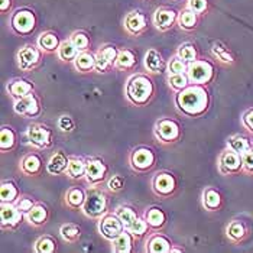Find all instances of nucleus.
Returning a JSON list of instances; mask_svg holds the SVG:
<instances>
[{
  "instance_id": "obj_1",
  "label": "nucleus",
  "mask_w": 253,
  "mask_h": 253,
  "mask_svg": "<svg viewBox=\"0 0 253 253\" xmlns=\"http://www.w3.org/2000/svg\"><path fill=\"white\" fill-rule=\"evenodd\" d=\"M175 103L182 115L198 117L207 112L210 104V94L203 84L191 83L184 90L176 91Z\"/></svg>"
},
{
  "instance_id": "obj_2",
  "label": "nucleus",
  "mask_w": 253,
  "mask_h": 253,
  "mask_svg": "<svg viewBox=\"0 0 253 253\" xmlns=\"http://www.w3.org/2000/svg\"><path fill=\"white\" fill-rule=\"evenodd\" d=\"M154 83L145 74H135L127 80L126 97L135 106H145L154 97Z\"/></svg>"
},
{
  "instance_id": "obj_3",
  "label": "nucleus",
  "mask_w": 253,
  "mask_h": 253,
  "mask_svg": "<svg viewBox=\"0 0 253 253\" xmlns=\"http://www.w3.org/2000/svg\"><path fill=\"white\" fill-rule=\"evenodd\" d=\"M9 25L18 35H22V37L31 35L37 28V18H35L34 10L26 9V7L15 10L10 16Z\"/></svg>"
},
{
  "instance_id": "obj_4",
  "label": "nucleus",
  "mask_w": 253,
  "mask_h": 253,
  "mask_svg": "<svg viewBox=\"0 0 253 253\" xmlns=\"http://www.w3.org/2000/svg\"><path fill=\"white\" fill-rule=\"evenodd\" d=\"M84 214L90 218H98L107 213V197L103 191L91 190L84 201V206L81 207Z\"/></svg>"
},
{
  "instance_id": "obj_5",
  "label": "nucleus",
  "mask_w": 253,
  "mask_h": 253,
  "mask_svg": "<svg viewBox=\"0 0 253 253\" xmlns=\"http://www.w3.org/2000/svg\"><path fill=\"white\" fill-rule=\"evenodd\" d=\"M190 81L194 84H209L214 77V65L206 59H195L194 62L188 64L187 71Z\"/></svg>"
},
{
  "instance_id": "obj_6",
  "label": "nucleus",
  "mask_w": 253,
  "mask_h": 253,
  "mask_svg": "<svg viewBox=\"0 0 253 253\" xmlns=\"http://www.w3.org/2000/svg\"><path fill=\"white\" fill-rule=\"evenodd\" d=\"M218 169L224 175H237L243 172L242 155L227 146L218 158Z\"/></svg>"
},
{
  "instance_id": "obj_7",
  "label": "nucleus",
  "mask_w": 253,
  "mask_h": 253,
  "mask_svg": "<svg viewBox=\"0 0 253 253\" xmlns=\"http://www.w3.org/2000/svg\"><path fill=\"white\" fill-rule=\"evenodd\" d=\"M125 224L123 221L117 217L116 213H106L103 217H100L98 221V232L106 239V240H115L117 236L125 232Z\"/></svg>"
},
{
  "instance_id": "obj_8",
  "label": "nucleus",
  "mask_w": 253,
  "mask_h": 253,
  "mask_svg": "<svg viewBox=\"0 0 253 253\" xmlns=\"http://www.w3.org/2000/svg\"><path fill=\"white\" fill-rule=\"evenodd\" d=\"M155 136L162 143H174L181 136V127L172 119H159L155 125Z\"/></svg>"
},
{
  "instance_id": "obj_9",
  "label": "nucleus",
  "mask_w": 253,
  "mask_h": 253,
  "mask_svg": "<svg viewBox=\"0 0 253 253\" xmlns=\"http://www.w3.org/2000/svg\"><path fill=\"white\" fill-rule=\"evenodd\" d=\"M26 136L31 145H34L38 149H46L52 145V133L45 125L34 123L28 127Z\"/></svg>"
},
{
  "instance_id": "obj_10",
  "label": "nucleus",
  "mask_w": 253,
  "mask_h": 253,
  "mask_svg": "<svg viewBox=\"0 0 253 253\" xmlns=\"http://www.w3.org/2000/svg\"><path fill=\"white\" fill-rule=\"evenodd\" d=\"M155 154L151 148L140 146L136 148L130 155V165L137 172H143L151 169L155 165Z\"/></svg>"
},
{
  "instance_id": "obj_11",
  "label": "nucleus",
  "mask_w": 253,
  "mask_h": 253,
  "mask_svg": "<svg viewBox=\"0 0 253 253\" xmlns=\"http://www.w3.org/2000/svg\"><path fill=\"white\" fill-rule=\"evenodd\" d=\"M23 213L18 209L15 203H1L0 207V223L3 229H15L18 227L22 220Z\"/></svg>"
},
{
  "instance_id": "obj_12",
  "label": "nucleus",
  "mask_w": 253,
  "mask_h": 253,
  "mask_svg": "<svg viewBox=\"0 0 253 253\" xmlns=\"http://www.w3.org/2000/svg\"><path fill=\"white\" fill-rule=\"evenodd\" d=\"M13 109L18 115L25 117H37L41 115V103L34 93L16 98Z\"/></svg>"
},
{
  "instance_id": "obj_13",
  "label": "nucleus",
  "mask_w": 253,
  "mask_h": 253,
  "mask_svg": "<svg viewBox=\"0 0 253 253\" xmlns=\"http://www.w3.org/2000/svg\"><path fill=\"white\" fill-rule=\"evenodd\" d=\"M85 162H87V168H85L84 178L87 179L90 185H97L107 175V171H109L107 165L100 158H90Z\"/></svg>"
},
{
  "instance_id": "obj_14",
  "label": "nucleus",
  "mask_w": 253,
  "mask_h": 253,
  "mask_svg": "<svg viewBox=\"0 0 253 253\" xmlns=\"http://www.w3.org/2000/svg\"><path fill=\"white\" fill-rule=\"evenodd\" d=\"M176 188L175 176L171 172H159L152 179V190L159 197H171Z\"/></svg>"
},
{
  "instance_id": "obj_15",
  "label": "nucleus",
  "mask_w": 253,
  "mask_h": 253,
  "mask_svg": "<svg viewBox=\"0 0 253 253\" xmlns=\"http://www.w3.org/2000/svg\"><path fill=\"white\" fill-rule=\"evenodd\" d=\"M41 52H42V49L39 48L38 45L37 46L35 45H25V46H22L19 49V52H18V57H16L20 70L28 71V70L35 68L39 64V61H41Z\"/></svg>"
},
{
  "instance_id": "obj_16",
  "label": "nucleus",
  "mask_w": 253,
  "mask_h": 253,
  "mask_svg": "<svg viewBox=\"0 0 253 253\" xmlns=\"http://www.w3.org/2000/svg\"><path fill=\"white\" fill-rule=\"evenodd\" d=\"M176 20H178V13L171 7H159V9H156L155 13H154V18H152V22H154L156 29L162 31V32L171 29L175 25Z\"/></svg>"
},
{
  "instance_id": "obj_17",
  "label": "nucleus",
  "mask_w": 253,
  "mask_h": 253,
  "mask_svg": "<svg viewBox=\"0 0 253 253\" xmlns=\"http://www.w3.org/2000/svg\"><path fill=\"white\" fill-rule=\"evenodd\" d=\"M123 25L130 35H140L146 29V18L142 12L132 10L126 15Z\"/></svg>"
},
{
  "instance_id": "obj_18",
  "label": "nucleus",
  "mask_w": 253,
  "mask_h": 253,
  "mask_svg": "<svg viewBox=\"0 0 253 253\" xmlns=\"http://www.w3.org/2000/svg\"><path fill=\"white\" fill-rule=\"evenodd\" d=\"M34 88H35L34 83H31V81H28V80H25V78L12 80V81H9V84H7V93L10 94V97H13L15 100H16V98L23 97V96H26V94L34 93Z\"/></svg>"
},
{
  "instance_id": "obj_19",
  "label": "nucleus",
  "mask_w": 253,
  "mask_h": 253,
  "mask_svg": "<svg viewBox=\"0 0 253 253\" xmlns=\"http://www.w3.org/2000/svg\"><path fill=\"white\" fill-rule=\"evenodd\" d=\"M226 234H227L230 242L242 243L248 237V234H249L248 224L243 220H232L227 224V227H226Z\"/></svg>"
},
{
  "instance_id": "obj_20",
  "label": "nucleus",
  "mask_w": 253,
  "mask_h": 253,
  "mask_svg": "<svg viewBox=\"0 0 253 253\" xmlns=\"http://www.w3.org/2000/svg\"><path fill=\"white\" fill-rule=\"evenodd\" d=\"M68 164H70V158H67L64 152H55L49 158V161L46 164V172L51 175L64 174V172H67Z\"/></svg>"
},
{
  "instance_id": "obj_21",
  "label": "nucleus",
  "mask_w": 253,
  "mask_h": 253,
  "mask_svg": "<svg viewBox=\"0 0 253 253\" xmlns=\"http://www.w3.org/2000/svg\"><path fill=\"white\" fill-rule=\"evenodd\" d=\"M133 239L135 236L130 233L127 229H125L123 233H120L115 240H112L113 252L116 253H130L133 249Z\"/></svg>"
},
{
  "instance_id": "obj_22",
  "label": "nucleus",
  "mask_w": 253,
  "mask_h": 253,
  "mask_svg": "<svg viewBox=\"0 0 253 253\" xmlns=\"http://www.w3.org/2000/svg\"><path fill=\"white\" fill-rule=\"evenodd\" d=\"M145 67L149 73H162L165 70V61L162 58L161 52H158L156 49H149L145 54Z\"/></svg>"
},
{
  "instance_id": "obj_23",
  "label": "nucleus",
  "mask_w": 253,
  "mask_h": 253,
  "mask_svg": "<svg viewBox=\"0 0 253 253\" xmlns=\"http://www.w3.org/2000/svg\"><path fill=\"white\" fill-rule=\"evenodd\" d=\"M73 62L80 73H88L91 70H96V55L88 51H80Z\"/></svg>"
},
{
  "instance_id": "obj_24",
  "label": "nucleus",
  "mask_w": 253,
  "mask_h": 253,
  "mask_svg": "<svg viewBox=\"0 0 253 253\" xmlns=\"http://www.w3.org/2000/svg\"><path fill=\"white\" fill-rule=\"evenodd\" d=\"M146 249L151 253H171V251H172V243L165 236L155 234V236H152L149 239Z\"/></svg>"
},
{
  "instance_id": "obj_25",
  "label": "nucleus",
  "mask_w": 253,
  "mask_h": 253,
  "mask_svg": "<svg viewBox=\"0 0 253 253\" xmlns=\"http://www.w3.org/2000/svg\"><path fill=\"white\" fill-rule=\"evenodd\" d=\"M37 45L42 49V52H55V51H58L61 42H59L57 34L48 31V32H43L39 35Z\"/></svg>"
},
{
  "instance_id": "obj_26",
  "label": "nucleus",
  "mask_w": 253,
  "mask_h": 253,
  "mask_svg": "<svg viewBox=\"0 0 253 253\" xmlns=\"http://www.w3.org/2000/svg\"><path fill=\"white\" fill-rule=\"evenodd\" d=\"M178 25H179V28L181 29H184V31H193L197 28V25H198V15L193 12L190 7H184L179 13H178Z\"/></svg>"
},
{
  "instance_id": "obj_27",
  "label": "nucleus",
  "mask_w": 253,
  "mask_h": 253,
  "mask_svg": "<svg viewBox=\"0 0 253 253\" xmlns=\"http://www.w3.org/2000/svg\"><path fill=\"white\" fill-rule=\"evenodd\" d=\"M221 194L214 190V188H206L203 193V206L206 207V210L209 211H217L221 207Z\"/></svg>"
},
{
  "instance_id": "obj_28",
  "label": "nucleus",
  "mask_w": 253,
  "mask_h": 253,
  "mask_svg": "<svg viewBox=\"0 0 253 253\" xmlns=\"http://www.w3.org/2000/svg\"><path fill=\"white\" fill-rule=\"evenodd\" d=\"M19 200V188L13 181H3L0 187L1 203H16Z\"/></svg>"
},
{
  "instance_id": "obj_29",
  "label": "nucleus",
  "mask_w": 253,
  "mask_h": 253,
  "mask_svg": "<svg viewBox=\"0 0 253 253\" xmlns=\"http://www.w3.org/2000/svg\"><path fill=\"white\" fill-rule=\"evenodd\" d=\"M145 218L149 224L151 229L154 230H158V229H162L165 221H167V215L165 213L159 209V207H152L149 209L146 213H145Z\"/></svg>"
},
{
  "instance_id": "obj_30",
  "label": "nucleus",
  "mask_w": 253,
  "mask_h": 253,
  "mask_svg": "<svg viewBox=\"0 0 253 253\" xmlns=\"http://www.w3.org/2000/svg\"><path fill=\"white\" fill-rule=\"evenodd\" d=\"M20 167H22V172H25L28 175H37L42 168V161L37 154H29L23 158Z\"/></svg>"
},
{
  "instance_id": "obj_31",
  "label": "nucleus",
  "mask_w": 253,
  "mask_h": 253,
  "mask_svg": "<svg viewBox=\"0 0 253 253\" xmlns=\"http://www.w3.org/2000/svg\"><path fill=\"white\" fill-rule=\"evenodd\" d=\"M85 168H87V162L83 158H70V164L67 168V175L73 179H80L83 176H85Z\"/></svg>"
},
{
  "instance_id": "obj_32",
  "label": "nucleus",
  "mask_w": 253,
  "mask_h": 253,
  "mask_svg": "<svg viewBox=\"0 0 253 253\" xmlns=\"http://www.w3.org/2000/svg\"><path fill=\"white\" fill-rule=\"evenodd\" d=\"M227 146H229L230 149L236 151V152H239L240 155H242V154H245L246 151L252 149V143H251L249 137H246L245 135H240V133H237V135H233V136L229 137V140H227Z\"/></svg>"
},
{
  "instance_id": "obj_33",
  "label": "nucleus",
  "mask_w": 253,
  "mask_h": 253,
  "mask_svg": "<svg viewBox=\"0 0 253 253\" xmlns=\"http://www.w3.org/2000/svg\"><path fill=\"white\" fill-rule=\"evenodd\" d=\"M26 218L34 226H42L48 218V209L43 204H35L32 210L26 214Z\"/></svg>"
},
{
  "instance_id": "obj_34",
  "label": "nucleus",
  "mask_w": 253,
  "mask_h": 253,
  "mask_svg": "<svg viewBox=\"0 0 253 253\" xmlns=\"http://www.w3.org/2000/svg\"><path fill=\"white\" fill-rule=\"evenodd\" d=\"M135 64H136V57L130 49L119 51L115 68H117V70H130V68L135 67Z\"/></svg>"
},
{
  "instance_id": "obj_35",
  "label": "nucleus",
  "mask_w": 253,
  "mask_h": 253,
  "mask_svg": "<svg viewBox=\"0 0 253 253\" xmlns=\"http://www.w3.org/2000/svg\"><path fill=\"white\" fill-rule=\"evenodd\" d=\"M78 52H80V51L76 48V45L71 42V39H68V41H62V42H61V45H59L58 51H57L58 58L62 59V61H67V62L74 61L76 57L78 55Z\"/></svg>"
},
{
  "instance_id": "obj_36",
  "label": "nucleus",
  "mask_w": 253,
  "mask_h": 253,
  "mask_svg": "<svg viewBox=\"0 0 253 253\" xmlns=\"http://www.w3.org/2000/svg\"><path fill=\"white\" fill-rule=\"evenodd\" d=\"M15 143H16V135H15L13 129L9 126H3L0 130V149H1V152L13 149Z\"/></svg>"
},
{
  "instance_id": "obj_37",
  "label": "nucleus",
  "mask_w": 253,
  "mask_h": 253,
  "mask_svg": "<svg viewBox=\"0 0 253 253\" xmlns=\"http://www.w3.org/2000/svg\"><path fill=\"white\" fill-rule=\"evenodd\" d=\"M211 54H213L220 62H223V64H229V65H230V64H233L234 62V57L232 55V52H230L221 42H214V43L211 45Z\"/></svg>"
},
{
  "instance_id": "obj_38",
  "label": "nucleus",
  "mask_w": 253,
  "mask_h": 253,
  "mask_svg": "<svg viewBox=\"0 0 253 253\" xmlns=\"http://www.w3.org/2000/svg\"><path fill=\"white\" fill-rule=\"evenodd\" d=\"M85 197L87 194L84 193V190L78 188V187H74L71 188L68 193H67V204L71 207V209H80L84 206V201H85Z\"/></svg>"
},
{
  "instance_id": "obj_39",
  "label": "nucleus",
  "mask_w": 253,
  "mask_h": 253,
  "mask_svg": "<svg viewBox=\"0 0 253 253\" xmlns=\"http://www.w3.org/2000/svg\"><path fill=\"white\" fill-rule=\"evenodd\" d=\"M176 55L181 59H184L187 64H191V62H194L195 59H198L197 48L191 42H185V43L179 45V48L176 51Z\"/></svg>"
},
{
  "instance_id": "obj_40",
  "label": "nucleus",
  "mask_w": 253,
  "mask_h": 253,
  "mask_svg": "<svg viewBox=\"0 0 253 253\" xmlns=\"http://www.w3.org/2000/svg\"><path fill=\"white\" fill-rule=\"evenodd\" d=\"M57 251V240L51 236H42L35 243V252L54 253Z\"/></svg>"
},
{
  "instance_id": "obj_41",
  "label": "nucleus",
  "mask_w": 253,
  "mask_h": 253,
  "mask_svg": "<svg viewBox=\"0 0 253 253\" xmlns=\"http://www.w3.org/2000/svg\"><path fill=\"white\" fill-rule=\"evenodd\" d=\"M168 83H169V87L174 91H181V90H184L185 87H188L191 84L190 77H188L187 73H182V74H169Z\"/></svg>"
},
{
  "instance_id": "obj_42",
  "label": "nucleus",
  "mask_w": 253,
  "mask_h": 253,
  "mask_svg": "<svg viewBox=\"0 0 253 253\" xmlns=\"http://www.w3.org/2000/svg\"><path fill=\"white\" fill-rule=\"evenodd\" d=\"M127 230L135 236V239H142L145 234L148 233L149 230V224L146 221V218L142 217H136V220L127 227Z\"/></svg>"
},
{
  "instance_id": "obj_43",
  "label": "nucleus",
  "mask_w": 253,
  "mask_h": 253,
  "mask_svg": "<svg viewBox=\"0 0 253 253\" xmlns=\"http://www.w3.org/2000/svg\"><path fill=\"white\" fill-rule=\"evenodd\" d=\"M116 214L117 217L123 221V224H125L126 229L136 220L137 217L136 211H135L132 207H127V206H120L116 210Z\"/></svg>"
},
{
  "instance_id": "obj_44",
  "label": "nucleus",
  "mask_w": 253,
  "mask_h": 253,
  "mask_svg": "<svg viewBox=\"0 0 253 253\" xmlns=\"http://www.w3.org/2000/svg\"><path fill=\"white\" fill-rule=\"evenodd\" d=\"M59 233H61L64 240H67V242H70V243H74L76 240H78V237H80V234H81V230H80L78 226L70 223V224H64V226L61 227Z\"/></svg>"
},
{
  "instance_id": "obj_45",
  "label": "nucleus",
  "mask_w": 253,
  "mask_h": 253,
  "mask_svg": "<svg viewBox=\"0 0 253 253\" xmlns=\"http://www.w3.org/2000/svg\"><path fill=\"white\" fill-rule=\"evenodd\" d=\"M71 42L76 45V48H77L78 51H87L88 49V46H90V38H88V35L85 34V32H83V31H77V32H74L71 37Z\"/></svg>"
},
{
  "instance_id": "obj_46",
  "label": "nucleus",
  "mask_w": 253,
  "mask_h": 253,
  "mask_svg": "<svg viewBox=\"0 0 253 253\" xmlns=\"http://www.w3.org/2000/svg\"><path fill=\"white\" fill-rule=\"evenodd\" d=\"M188 71V64L181 59L178 55H175L174 58L168 62V73L169 74H182Z\"/></svg>"
},
{
  "instance_id": "obj_47",
  "label": "nucleus",
  "mask_w": 253,
  "mask_h": 253,
  "mask_svg": "<svg viewBox=\"0 0 253 253\" xmlns=\"http://www.w3.org/2000/svg\"><path fill=\"white\" fill-rule=\"evenodd\" d=\"M104 58L107 59L113 67H115V64H116V59L117 55H119V49H117L115 45H106V46H103L100 51H98Z\"/></svg>"
},
{
  "instance_id": "obj_48",
  "label": "nucleus",
  "mask_w": 253,
  "mask_h": 253,
  "mask_svg": "<svg viewBox=\"0 0 253 253\" xmlns=\"http://www.w3.org/2000/svg\"><path fill=\"white\" fill-rule=\"evenodd\" d=\"M187 7H190L198 16L204 15L209 9V0H188Z\"/></svg>"
},
{
  "instance_id": "obj_49",
  "label": "nucleus",
  "mask_w": 253,
  "mask_h": 253,
  "mask_svg": "<svg viewBox=\"0 0 253 253\" xmlns=\"http://www.w3.org/2000/svg\"><path fill=\"white\" fill-rule=\"evenodd\" d=\"M242 162H243V172L248 175H253V148L242 154Z\"/></svg>"
},
{
  "instance_id": "obj_50",
  "label": "nucleus",
  "mask_w": 253,
  "mask_h": 253,
  "mask_svg": "<svg viewBox=\"0 0 253 253\" xmlns=\"http://www.w3.org/2000/svg\"><path fill=\"white\" fill-rule=\"evenodd\" d=\"M15 204L18 206V209H19L20 211L26 215L31 210H32V207L35 206V201H34V198H31V197H22V198H19V200L15 203Z\"/></svg>"
},
{
  "instance_id": "obj_51",
  "label": "nucleus",
  "mask_w": 253,
  "mask_h": 253,
  "mask_svg": "<svg viewBox=\"0 0 253 253\" xmlns=\"http://www.w3.org/2000/svg\"><path fill=\"white\" fill-rule=\"evenodd\" d=\"M107 187H109V190L113 191V193H117V191L123 190V187H125V178L122 175H113L109 179Z\"/></svg>"
},
{
  "instance_id": "obj_52",
  "label": "nucleus",
  "mask_w": 253,
  "mask_h": 253,
  "mask_svg": "<svg viewBox=\"0 0 253 253\" xmlns=\"http://www.w3.org/2000/svg\"><path fill=\"white\" fill-rule=\"evenodd\" d=\"M112 67H113V65H112L107 59L104 58L100 52L96 54V70H97L98 73H107Z\"/></svg>"
},
{
  "instance_id": "obj_53",
  "label": "nucleus",
  "mask_w": 253,
  "mask_h": 253,
  "mask_svg": "<svg viewBox=\"0 0 253 253\" xmlns=\"http://www.w3.org/2000/svg\"><path fill=\"white\" fill-rule=\"evenodd\" d=\"M242 125H243V127L248 132L253 133V107L252 109H248L243 113V116H242Z\"/></svg>"
},
{
  "instance_id": "obj_54",
  "label": "nucleus",
  "mask_w": 253,
  "mask_h": 253,
  "mask_svg": "<svg viewBox=\"0 0 253 253\" xmlns=\"http://www.w3.org/2000/svg\"><path fill=\"white\" fill-rule=\"evenodd\" d=\"M58 127L62 132H71L74 129V120L70 116H61L58 120Z\"/></svg>"
},
{
  "instance_id": "obj_55",
  "label": "nucleus",
  "mask_w": 253,
  "mask_h": 253,
  "mask_svg": "<svg viewBox=\"0 0 253 253\" xmlns=\"http://www.w3.org/2000/svg\"><path fill=\"white\" fill-rule=\"evenodd\" d=\"M10 7H12V0H1V3H0V12L1 13L9 12Z\"/></svg>"
}]
</instances>
